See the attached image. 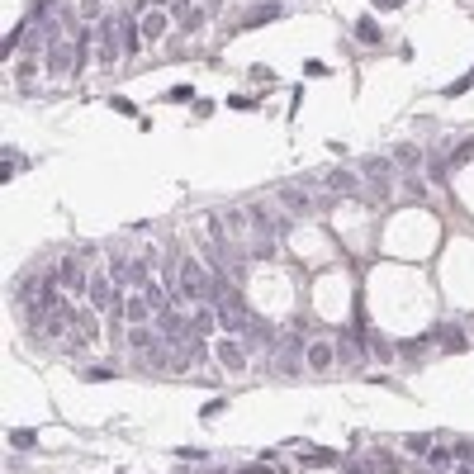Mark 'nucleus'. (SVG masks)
<instances>
[{"instance_id": "obj_1", "label": "nucleus", "mask_w": 474, "mask_h": 474, "mask_svg": "<svg viewBox=\"0 0 474 474\" xmlns=\"http://www.w3.org/2000/svg\"><path fill=\"white\" fill-rule=\"evenodd\" d=\"M95 38H100V62L114 67L119 57H124V15L95 19Z\"/></svg>"}, {"instance_id": "obj_20", "label": "nucleus", "mask_w": 474, "mask_h": 474, "mask_svg": "<svg viewBox=\"0 0 474 474\" xmlns=\"http://www.w3.org/2000/svg\"><path fill=\"white\" fill-rule=\"evenodd\" d=\"M394 161H398V166H412V171H417V166H422V152H417L412 142H398V147H394Z\"/></svg>"}, {"instance_id": "obj_23", "label": "nucleus", "mask_w": 474, "mask_h": 474, "mask_svg": "<svg viewBox=\"0 0 474 474\" xmlns=\"http://www.w3.org/2000/svg\"><path fill=\"white\" fill-rule=\"evenodd\" d=\"M138 52V24H133V15H124V57H133Z\"/></svg>"}, {"instance_id": "obj_26", "label": "nucleus", "mask_w": 474, "mask_h": 474, "mask_svg": "<svg viewBox=\"0 0 474 474\" xmlns=\"http://www.w3.org/2000/svg\"><path fill=\"white\" fill-rule=\"evenodd\" d=\"M256 105H261L256 95H228V110H242V114H252Z\"/></svg>"}, {"instance_id": "obj_38", "label": "nucleus", "mask_w": 474, "mask_h": 474, "mask_svg": "<svg viewBox=\"0 0 474 474\" xmlns=\"http://www.w3.org/2000/svg\"><path fill=\"white\" fill-rule=\"evenodd\" d=\"M456 460H474V446L470 441H456Z\"/></svg>"}, {"instance_id": "obj_30", "label": "nucleus", "mask_w": 474, "mask_h": 474, "mask_svg": "<svg viewBox=\"0 0 474 474\" xmlns=\"http://www.w3.org/2000/svg\"><path fill=\"white\" fill-rule=\"evenodd\" d=\"M304 465H337V456H332V451H308Z\"/></svg>"}, {"instance_id": "obj_40", "label": "nucleus", "mask_w": 474, "mask_h": 474, "mask_svg": "<svg viewBox=\"0 0 474 474\" xmlns=\"http://www.w3.org/2000/svg\"><path fill=\"white\" fill-rule=\"evenodd\" d=\"M460 474H474V460H460Z\"/></svg>"}, {"instance_id": "obj_35", "label": "nucleus", "mask_w": 474, "mask_h": 474, "mask_svg": "<svg viewBox=\"0 0 474 474\" xmlns=\"http://www.w3.org/2000/svg\"><path fill=\"white\" fill-rule=\"evenodd\" d=\"M110 105H114V114H138V110H133V100H124V95H114Z\"/></svg>"}, {"instance_id": "obj_14", "label": "nucleus", "mask_w": 474, "mask_h": 474, "mask_svg": "<svg viewBox=\"0 0 474 474\" xmlns=\"http://www.w3.org/2000/svg\"><path fill=\"white\" fill-rule=\"evenodd\" d=\"M328 190L332 195H356L361 190V171H328Z\"/></svg>"}, {"instance_id": "obj_12", "label": "nucleus", "mask_w": 474, "mask_h": 474, "mask_svg": "<svg viewBox=\"0 0 474 474\" xmlns=\"http://www.w3.org/2000/svg\"><path fill=\"white\" fill-rule=\"evenodd\" d=\"M214 328H219V313H214V304H195V313H190V332H195V337H209Z\"/></svg>"}, {"instance_id": "obj_36", "label": "nucleus", "mask_w": 474, "mask_h": 474, "mask_svg": "<svg viewBox=\"0 0 474 474\" xmlns=\"http://www.w3.org/2000/svg\"><path fill=\"white\" fill-rule=\"evenodd\" d=\"M408 195H412V200H427V185L417 180V175H408Z\"/></svg>"}, {"instance_id": "obj_29", "label": "nucleus", "mask_w": 474, "mask_h": 474, "mask_svg": "<svg viewBox=\"0 0 474 474\" xmlns=\"http://www.w3.org/2000/svg\"><path fill=\"white\" fill-rule=\"evenodd\" d=\"M33 71H38V62H33V57H24V62L15 67V76H19V86H29V81H33Z\"/></svg>"}, {"instance_id": "obj_6", "label": "nucleus", "mask_w": 474, "mask_h": 474, "mask_svg": "<svg viewBox=\"0 0 474 474\" xmlns=\"http://www.w3.org/2000/svg\"><path fill=\"white\" fill-rule=\"evenodd\" d=\"M171 15H175V29H180V33H200V29H204V19H209V10H204V5H190V0H175Z\"/></svg>"}, {"instance_id": "obj_21", "label": "nucleus", "mask_w": 474, "mask_h": 474, "mask_svg": "<svg viewBox=\"0 0 474 474\" xmlns=\"http://www.w3.org/2000/svg\"><path fill=\"white\" fill-rule=\"evenodd\" d=\"M10 446H15V451H33V446H38V432H29V427H15V432H10Z\"/></svg>"}, {"instance_id": "obj_7", "label": "nucleus", "mask_w": 474, "mask_h": 474, "mask_svg": "<svg viewBox=\"0 0 474 474\" xmlns=\"http://www.w3.org/2000/svg\"><path fill=\"white\" fill-rule=\"evenodd\" d=\"M304 361H308V375H332V365H337V342H313V347L304 351Z\"/></svg>"}, {"instance_id": "obj_31", "label": "nucleus", "mask_w": 474, "mask_h": 474, "mask_svg": "<svg viewBox=\"0 0 474 474\" xmlns=\"http://www.w3.org/2000/svg\"><path fill=\"white\" fill-rule=\"evenodd\" d=\"M470 157H474V142H460V147H456V157H451V166H465Z\"/></svg>"}, {"instance_id": "obj_33", "label": "nucleus", "mask_w": 474, "mask_h": 474, "mask_svg": "<svg viewBox=\"0 0 474 474\" xmlns=\"http://www.w3.org/2000/svg\"><path fill=\"white\" fill-rule=\"evenodd\" d=\"M252 81H261V86H275V71H270V67H261V62H256V67H252Z\"/></svg>"}, {"instance_id": "obj_11", "label": "nucleus", "mask_w": 474, "mask_h": 474, "mask_svg": "<svg viewBox=\"0 0 474 474\" xmlns=\"http://www.w3.org/2000/svg\"><path fill=\"white\" fill-rule=\"evenodd\" d=\"M71 332L86 337V342H95V337H100V318H95V308H71Z\"/></svg>"}, {"instance_id": "obj_34", "label": "nucleus", "mask_w": 474, "mask_h": 474, "mask_svg": "<svg viewBox=\"0 0 474 474\" xmlns=\"http://www.w3.org/2000/svg\"><path fill=\"white\" fill-rule=\"evenodd\" d=\"M237 474H275V465H270V456H266V460H256V465H247V470H237Z\"/></svg>"}, {"instance_id": "obj_27", "label": "nucleus", "mask_w": 474, "mask_h": 474, "mask_svg": "<svg viewBox=\"0 0 474 474\" xmlns=\"http://www.w3.org/2000/svg\"><path fill=\"white\" fill-rule=\"evenodd\" d=\"M470 86H474V67H470V71H465V76H460V81H451V86H446V95L456 100V95H465V91H470Z\"/></svg>"}, {"instance_id": "obj_28", "label": "nucleus", "mask_w": 474, "mask_h": 474, "mask_svg": "<svg viewBox=\"0 0 474 474\" xmlns=\"http://www.w3.org/2000/svg\"><path fill=\"white\" fill-rule=\"evenodd\" d=\"M175 460H185V465H200V460H204V451H200V446H175Z\"/></svg>"}, {"instance_id": "obj_19", "label": "nucleus", "mask_w": 474, "mask_h": 474, "mask_svg": "<svg viewBox=\"0 0 474 474\" xmlns=\"http://www.w3.org/2000/svg\"><path fill=\"white\" fill-rule=\"evenodd\" d=\"M427 465H432V470H451V465H456V446H432Z\"/></svg>"}, {"instance_id": "obj_32", "label": "nucleus", "mask_w": 474, "mask_h": 474, "mask_svg": "<svg viewBox=\"0 0 474 474\" xmlns=\"http://www.w3.org/2000/svg\"><path fill=\"white\" fill-rule=\"evenodd\" d=\"M142 33H147V38H157V33H161V15H142Z\"/></svg>"}, {"instance_id": "obj_22", "label": "nucleus", "mask_w": 474, "mask_h": 474, "mask_svg": "<svg viewBox=\"0 0 474 474\" xmlns=\"http://www.w3.org/2000/svg\"><path fill=\"white\" fill-rule=\"evenodd\" d=\"M19 171H24V157H19L15 147H5V166H0V175H5V180H15Z\"/></svg>"}, {"instance_id": "obj_15", "label": "nucleus", "mask_w": 474, "mask_h": 474, "mask_svg": "<svg viewBox=\"0 0 474 474\" xmlns=\"http://www.w3.org/2000/svg\"><path fill=\"white\" fill-rule=\"evenodd\" d=\"M437 342H441V351H451V356L470 347V337H465L460 328H451V323H446V328H437Z\"/></svg>"}, {"instance_id": "obj_8", "label": "nucleus", "mask_w": 474, "mask_h": 474, "mask_svg": "<svg viewBox=\"0 0 474 474\" xmlns=\"http://www.w3.org/2000/svg\"><path fill=\"white\" fill-rule=\"evenodd\" d=\"M275 19H284V5H280V0H266V5H256V10H247V19H242V29H266V24H275Z\"/></svg>"}, {"instance_id": "obj_37", "label": "nucleus", "mask_w": 474, "mask_h": 474, "mask_svg": "<svg viewBox=\"0 0 474 474\" xmlns=\"http://www.w3.org/2000/svg\"><path fill=\"white\" fill-rule=\"evenodd\" d=\"M214 114V100H195V119H209Z\"/></svg>"}, {"instance_id": "obj_2", "label": "nucleus", "mask_w": 474, "mask_h": 474, "mask_svg": "<svg viewBox=\"0 0 474 474\" xmlns=\"http://www.w3.org/2000/svg\"><path fill=\"white\" fill-rule=\"evenodd\" d=\"M52 275H57V284H62L67 294H91V275H86V256H81V252L57 256Z\"/></svg>"}, {"instance_id": "obj_24", "label": "nucleus", "mask_w": 474, "mask_h": 474, "mask_svg": "<svg viewBox=\"0 0 474 474\" xmlns=\"http://www.w3.org/2000/svg\"><path fill=\"white\" fill-rule=\"evenodd\" d=\"M166 100H171V105H195V86H171Z\"/></svg>"}, {"instance_id": "obj_10", "label": "nucleus", "mask_w": 474, "mask_h": 474, "mask_svg": "<svg viewBox=\"0 0 474 474\" xmlns=\"http://www.w3.org/2000/svg\"><path fill=\"white\" fill-rule=\"evenodd\" d=\"M280 200L289 204V214H299V219H308V214H313V195H308V190H299V185H280Z\"/></svg>"}, {"instance_id": "obj_5", "label": "nucleus", "mask_w": 474, "mask_h": 474, "mask_svg": "<svg viewBox=\"0 0 474 474\" xmlns=\"http://www.w3.org/2000/svg\"><path fill=\"white\" fill-rule=\"evenodd\" d=\"M361 180L375 190V195H389V185H394V157H365Z\"/></svg>"}, {"instance_id": "obj_13", "label": "nucleus", "mask_w": 474, "mask_h": 474, "mask_svg": "<svg viewBox=\"0 0 474 474\" xmlns=\"http://www.w3.org/2000/svg\"><path fill=\"white\" fill-rule=\"evenodd\" d=\"M361 337H365V351H370L375 361H394L398 356V347L389 342V337H379V332H370V328H361Z\"/></svg>"}, {"instance_id": "obj_9", "label": "nucleus", "mask_w": 474, "mask_h": 474, "mask_svg": "<svg viewBox=\"0 0 474 474\" xmlns=\"http://www.w3.org/2000/svg\"><path fill=\"white\" fill-rule=\"evenodd\" d=\"M351 474H398V460L389 451H370L365 465H351Z\"/></svg>"}, {"instance_id": "obj_3", "label": "nucleus", "mask_w": 474, "mask_h": 474, "mask_svg": "<svg viewBox=\"0 0 474 474\" xmlns=\"http://www.w3.org/2000/svg\"><path fill=\"white\" fill-rule=\"evenodd\" d=\"M119 299H124V289L114 284L110 270H105V275H91V294H86V304H91L95 313H110V308H114Z\"/></svg>"}, {"instance_id": "obj_4", "label": "nucleus", "mask_w": 474, "mask_h": 474, "mask_svg": "<svg viewBox=\"0 0 474 474\" xmlns=\"http://www.w3.org/2000/svg\"><path fill=\"white\" fill-rule=\"evenodd\" d=\"M214 361H219L228 375H242V370H247V342H242V337H219V342H214Z\"/></svg>"}, {"instance_id": "obj_39", "label": "nucleus", "mask_w": 474, "mask_h": 474, "mask_svg": "<svg viewBox=\"0 0 474 474\" xmlns=\"http://www.w3.org/2000/svg\"><path fill=\"white\" fill-rule=\"evenodd\" d=\"M370 5H375V10H398L403 0H370Z\"/></svg>"}, {"instance_id": "obj_16", "label": "nucleus", "mask_w": 474, "mask_h": 474, "mask_svg": "<svg viewBox=\"0 0 474 474\" xmlns=\"http://www.w3.org/2000/svg\"><path fill=\"white\" fill-rule=\"evenodd\" d=\"M432 432H412V437H403V451H408V456H417V460H427L432 456Z\"/></svg>"}, {"instance_id": "obj_17", "label": "nucleus", "mask_w": 474, "mask_h": 474, "mask_svg": "<svg viewBox=\"0 0 474 474\" xmlns=\"http://www.w3.org/2000/svg\"><path fill=\"white\" fill-rule=\"evenodd\" d=\"M81 379H86V384H110V379H119V365H86Z\"/></svg>"}, {"instance_id": "obj_18", "label": "nucleus", "mask_w": 474, "mask_h": 474, "mask_svg": "<svg viewBox=\"0 0 474 474\" xmlns=\"http://www.w3.org/2000/svg\"><path fill=\"white\" fill-rule=\"evenodd\" d=\"M356 38H361L365 47H379V43H384V33H379L375 19H356Z\"/></svg>"}, {"instance_id": "obj_25", "label": "nucleus", "mask_w": 474, "mask_h": 474, "mask_svg": "<svg viewBox=\"0 0 474 474\" xmlns=\"http://www.w3.org/2000/svg\"><path fill=\"white\" fill-rule=\"evenodd\" d=\"M223 412H228V398H209L204 408H200V417H204V422H214V417H223Z\"/></svg>"}]
</instances>
